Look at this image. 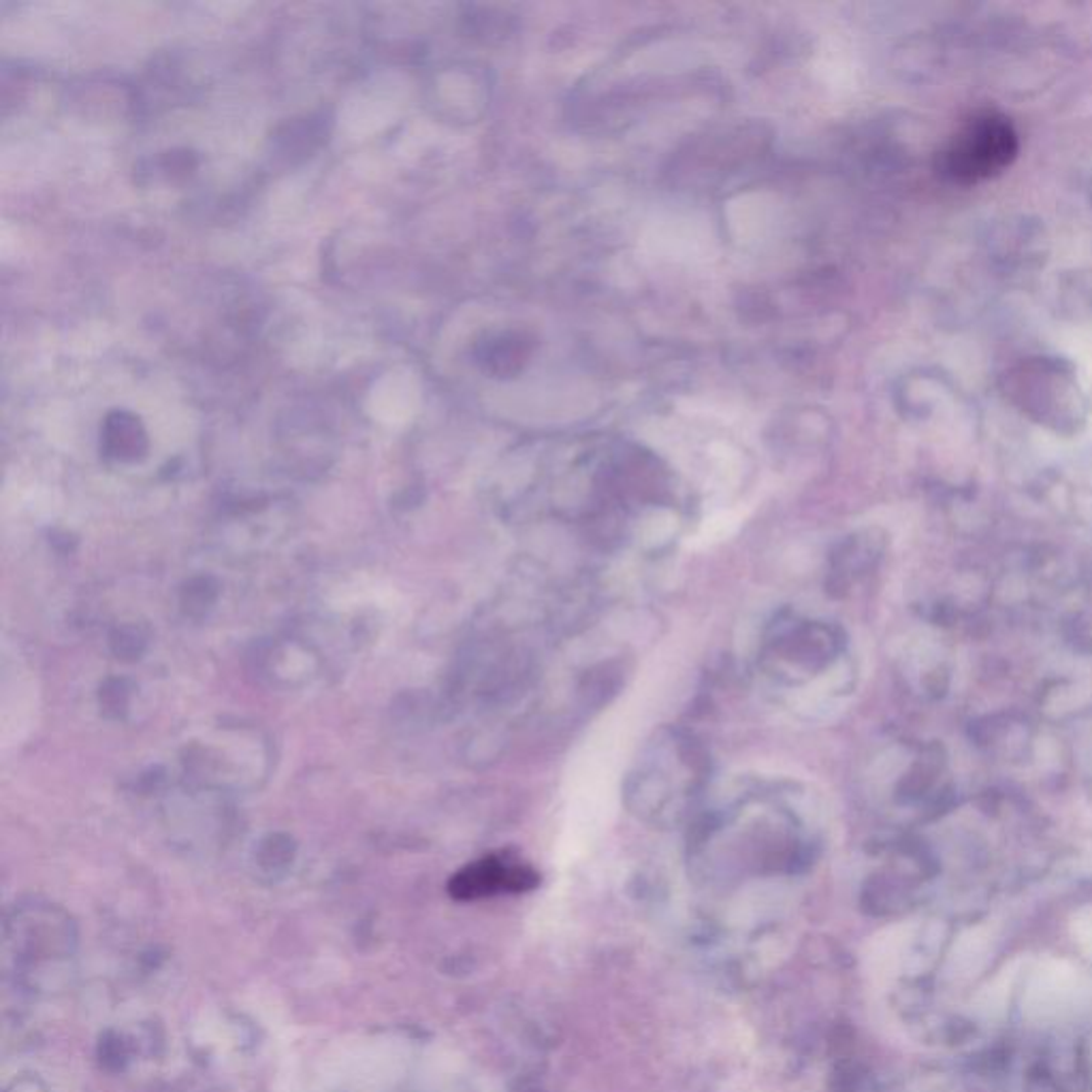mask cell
Masks as SVG:
<instances>
[{
  "label": "cell",
  "instance_id": "1",
  "mask_svg": "<svg viewBox=\"0 0 1092 1092\" xmlns=\"http://www.w3.org/2000/svg\"><path fill=\"white\" fill-rule=\"evenodd\" d=\"M1018 155V135L1005 116L986 112L971 118L948 143L938 169L952 182L977 184L1001 173Z\"/></svg>",
  "mask_w": 1092,
  "mask_h": 1092
},
{
  "label": "cell",
  "instance_id": "2",
  "mask_svg": "<svg viewBox=\"0 0 1092 1092\" xmlns=\"http://www.w3.org/2000/svg\"><path fill=\"white\" fill-rule=\"evenodd\" d=\"M147 446V431L137 414L126 410L107 414L103 429H100V448H103L107 460L118 464H135L143 460Z\"/></svg>",
  "mask_w": 1092,
  "mask_h": 1092
},
{
  "label": "cell",
  "instance_id": "3",
  "mask_svg": "<svg viewBox=\"0 0 1092 1092\" xmlns=\"http://www.w3.org/2000/svg\"><path fill=\"white\" fill-rule=\"evenodd\" d=\"M529 879V873L517 867H504V862L489 858L480 860L456 875L450 883L454 897L470 899L478 894H487L499 885H517L521 887Z\"/></svg>",
  "mask_w": 1092,
  "mask_h": 1092
},
{
  "label": "cell",
  "instance_id": "4",
  "mask_svg": "<svg viewBox=\"0 0 1092 1092\" xmlns=\"http://www.w3.org/2000/svg\"><path fill=\"white\" fill-rule=\"evenodd\" d=\"M257 856H259V865L263 869L275 873L291 865L293 856H295V845L285 834H271L261 843Z\"/></svg>",
  "mask_w": 1092,
  "mask_h": 1092
},
{
  "label": "cell",
  "instance_id": "5",
  "mask_svg": "<svg viewBox=\"0 0 1092 1092\" xmlns=\"http://www.w3.org/2000/svg\"><path fill=\"white\" fill-rule=\"evenodd\" d=\"M218 587L212 578H194L190 580L186 589L182 592V606L188 615H203L210 611L212 604L216 602Z\"/></svg>",
  "mask_w": 1092,
  "mask_h": 1092
},
{
  "label": "cell",
  "instance_id": "6",
  "mask_svg": "<svg viewBox=\"0 0 1092 1092\" xmlns=\"http://www.w3.org/2000/svg\"><path fill=\"white\" fill-rule=\"evenodd\" d=\"M112 649L122 659H139L145 649V637L137 625H122L114 631Z\"/></svg>",
  "mask_w": 1092,
  "mask_h": 1092
},
{
  "label": "cell",
  "instance_id": "7",
  "mask_svg": "<svg viewBox=\"0 0 1092 1092\" xmlns=\"http://www.w3.org/2000/svg\"><path fill=\"white\" fill-rule=\"evenodd\" d=\"M100 706H103L107 715L120 717L126 710V706H129V690H126V683L120 679L107 681L103 685V690H100Z\"/></svg>",
  "mask_w": 1092,
  "mask_h": 1092
}]
</instances>
